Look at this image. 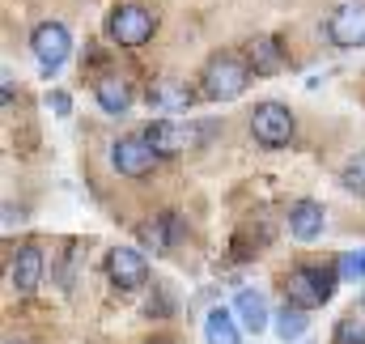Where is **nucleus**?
I'll list each match as a JSON object with an SVG mask.
<instances>
[{
    "label": "nucleus",
    "mask_w": 365,
    "mask_h": 344,
    "mask_svg": "<svg viewBox=\"0 0 365 344\" xmlns=\"http://www.w3.org/2000/svg\"><path fill=\"white\" fill-rule=\"evenodd\" d=\"M323 230H327V208L319 200H297L289 208V234L297 243H314V238H323Z\"/></svg>",
    "instance_id": "9d476101"
},
{
    "label": "nucleus",
    "mask_w": 365,
    "mask_h": 344,
    "mask_svg": "<svg viewBox=\"0 0 365 344\" xmlns=\"http://www.w3.org/2000/svg\"><path fill=\"white\" fill-rule=\"evenodd\" d=\"M336 268H340V280H365V247L336 256Z\"/></svg>",
    "instance_id": "a211bd4d"
},
{
    "label": "nucleus",
    "mask_w": 365,
    "mask_h": 344,
    "mask_svg": "<svg viewBox=\"0 0 365 344\" xmlns=\"http://www.w3.org/2000/svg\"><path fill=\"white\" fill-rule=\"evenodd\" d=\"M234 315H238V323H242L247 336H259L272 323V310H268V302H264L259 289H238L234 293Z\"/></svg>",
    "instance_id": "9b49d317"
},
{
    "label": "nucleus",
    "mask_w": 365,
    "mask_h": 344,
    "mask_svg": "<svg viewBox=\"0 0 365 344\" xmlns=\"http://www.w3.org/2000/svg\"><path fill=\"white\" fill-rule=\"evenodd\" d=\"M158 162L162 158L149 149L145 136H119L110 145V166H115V174H123V178H145V174L158 171Z\"/></svg>",
    "instance_id": "423d86ee"
},
{
    "label": "nucleus",
    "mask_w": 365,
    "mask_h": 344,
    "mask_svg": "<svg viewBox=\"0 0 365 344\" xmlns=\"http://www.w3.org/2000/svg\"><path fill=\"white\" fill-rule=\"evenodd\" d=\"M251 77H255L251 60H242L234 51H217L204 64V73H200V93L212 98V102H225V98H238L242 89L251 86Z\"/></svg>",
    "instance_id": "f03ea898"
},
{
    "label": "nucleus",
    "mask_w": 365,
    "mask_h": 344,
    "mask_svg": "<svg viewBox=\"0 0 365 344\" xmlns=\"http://www.w3.org/2000/svg\"><path fill=\"white\" fill-rule=\"evenodd\" d=\"M272 328L284 344H297L310 332V310H302V306H293V302H280V310L272 315Z\"/></svg>",
    "instance_id": "dca6fc26"
},
{
    "label": "nucleus",
    "mask_w": 365,
    "mask_h": 344,
    "mask_svg": "<svg viewBox=\"0 0 365 344\" xmlns=\"http://www.w3.org/2000/svg\"><path fill=\"white\" fill-rule=\"evenodd\" d=\"M247 60H251V69L259 77H276L284 69V51H280V43H276L272 34H255L247 43Z\"/></svg>",
    "instance_id": "4468645a"
},
{
    "label": "nucleus",
    "mask_w": 365,
    "mask_h": 344,
    "mask_svg": "<svg viewBox=\"0 0 365 344\" xmlns=\"http://www.w3.org/2000/svg\"><path fill=\"white\" fill-rule=\"evenodd\" d=\"M242 323H238V315H230V310H208L204 315V344H242Z\"/></svg>",
    "instance_id": "2eb2a0df"
},
{
    "label": "nucleus",
    "mask_w": 365,
    "mask_h": 344,
    "mask_svg": "<svg viewBox=\"0 0 365 344\" xmlns=\"http://www.w3.org/2000/svg\"><path fill=\"white\" fill-rule=\"evenodd\" d=\"M149 344H175V340H149Z\"/></svg>",
    "instance_id": "b1692460"
},
{
    "label": "nucleus",
    "mask_w": 365,
    "mask_h": 344,
    "mask_svg": "<svg viewBox=\"0 0 365 344\" xmlns=\"http://www.w3.org/2000/svg\"><path fill=\"white\" fill-rule=\"evenodd\" d=\"M145 102L149 106H162V111H187L195 102V93H191V86H182V81H153L149 93H145Z\"/></svg>",
    "instance_id": "f3484780"
},
{
    "label": "nucleus",
    "mask_w": 365,
    "mask_h": 344,
    "mask_svg": "<svg viewBox=\"0 0 365 344\" xmlns=\"http://www.w3.org/2000/svg\"><path fill=\"white\" fill-rule=\"evenodd\" d=\"M140 136L149 141V149H153L162 162L179 158V153H182V141H187V136H182V128L175 123V119H153L149 128H140Z\"/></svg>",
    "instance_id": "f8f14e48"
},
{
    "label": "nucleus",
    "mask_w": 365,
    "mask_h": 344,
    "mask_svg": "<svg viewBox=\"0 0 365 344\" xmlns=\"http://www.w3.org/2000/svg\"><path fill=\"white\" fill-rule=\"evenodd\" d=\"M106 276L119 293H132V289H145L149 285V259L140 256L136 247H115L106 251Z\"/></svg>",
    "instance_id": "0eeeda50"
},
{
    "label": "nucleus",
    "mask_w": 365,
    "mask_h": 344,
    "mask_svg": "<svg viewBox=\"0 0 365 344\" xmlns=\"http://www.w3.org/2000/svg\"><path fill=\"white\" fill-rule=\"evenodd\" d=\"M51 106H56V115H68V93L56 89V93H51Z\"/></svg>",
    "instance_id": "5701e85b"
},
{
    "label": "nucleus",
    "mask_w": 365,
    "mask_h": 344,
    "mask_svg": "<svg viewBox=\"0 0 365 344\" xmlns=\"http://www.w3.org/2000/svg\"><path fill=\"white\" fill-rule=\"evenodd\" d=\"M43 272H47V256H43L38 243H26V247L13 256V263H9V280H13L17 293H34L38 280H43Z\"/></svg>",
    "instance_id": "1a4fd4ad"
},
{
    "label": "nucleus",
    "mask_w": 365,
    "mask_h": 344,
    "mask_svg": "<svg viewBox=\"0 0 365 344\" xmlns=\"http://www.w3.org/2000/svg\"><path fill=\"white\" fill-rule=\"evenodd\" d=\"M158 30V17L145 9V4H119L106 21V34L119 43V47H145Z\"/></svg>",
    "instance_id": "39448f33"
},
{
    "label": "nucleus",
    "mask_w": 365,
    "mask_h": 344,
    "mask_svg": "<svg viewBox=\"0 0 365 344\" xmlns=\"http://www.w3.org/2000/svg\"><path fill=\"white\" fill-rule=\"evenodd\" d=\"M340 183L349 187V191H357V196H365V153L361 158H353L344 171H340Z\"/></svg>",
    "instance_id": "412c9836"
},
{
    "label": "nucleus",
    "mask_w": 365,
    "mask_h": 344,
    "mask_svg": "<svg viewBox=\"0 0 365 344\" xmlns=\"http://www.w3.org/2000/svg\"><path fill=\"white\" fill-rule=\"evenodd\" d=\"M327 39L336 47H365V4L349 0L327 17Z\"/></svg>",
    "instance_id": "6e6552de"
},
{
    "label": "nucleus",
    "mask_w": 365,
    "mask_h": 344,
    "mask_svg": "<svg viewBox=\"0 0 365 344\" xmlns=\"http://www.w3.org/2000/svg\"><path fill=\"white\" fill-rule=\"evenodd\" d=\"M9 344H26V340H9Z\"/></svg>",
    "instance_id": "393cba45"
},
{
    "label": "nucleus",
    "mask_w": 365,
    "mask_h": 344,
    "mask_svg": "<svg viewBox=\"0 0 365 344\" xmlns=\"http://www.w3.org/2000/svg\"><path fill=\"white\" fill-rule=\"evenodd\" d=\"M297 132V119L284 102H259L251 111V136L259 149H284Z\"/></svg>",
    "instance_id": "7ed1b4c3"
},
{
    "label": "nucleus",
    "mask_w": 365,
    "mask_h": 344,
    "mask_svg": "<svg viewBox=\"0 0 365 344\" xmlns=\"http://www.w3.org/2000/svg\"><path fill=\"white\" fill-rule=\"evenodd\" d=\"M30 51H34V60L43 64L47 77L60 73L64 60L73 56V34H68V26H64V21H38V26L30 30Z\"/></svg>",
    "instance_id": "20e7f679"
},
{
    "label": "nucleus",
    "mask_w": 365,
    "mask_h": 344,
    "mask_svg": "<svg viewBox=\"0 0 365 344\" xmlns=\"http://www.w3.org/2000/svg\"><path fill=\"white\" fill-rule=\"evenodd\" d=\"M81 251H86V243H77V238H73V243H64V259H60V272H56V280H60L64 289L73 285V263H77Z\"/></svg>",
    "instance_id": "aec40b11"
},
{
    "label": "nucleus",
    "mask_w": 365,
    "mask_h": 344,
    "mask_svg": "<svg viewBox=\"0 0 365 344\" xmlns=\"http://www.w3.org/2000/svg\"><path fill=\"white\" fill-rule=\"evenodd\" d=\"M93 98H98V106H102L106 115H123V111L132 106V86H128L119 73H102V77L93 81Z\"/></svg>",
    "instance_id": "ddd939ff"
},
{
    "label": "nucleus",
    "mask_w": 365,
    "mask_h": 344,
    "mask_svg": "<svg viewBox=\"0 0 365 344\" xmlns=\"http://www.w3.org/2000/svg\"><path fill=\"white\" fill-rule=\"evenodd\" d=\"M145 315H149V319H153V315H158V319H166V315H175V302H170V289H158V302L149 298V306H145Z\"/></svg>",
    "instance_id": "4be33fe9"
},
{
    "label": "nucleus",
    "mask_w": 365,
    "mask_h": 344,
    "mask_svg": "<svg viewBox=\"0 0 365 344\" xmlns=\"http://www.w3.org/2000/svg\"><path fill=\"white\" fill-rule=\"evenodd\" d=\"M336 285H340L336 259H331V263H302V268H293L289 276H280L284 302H293V306H302V310H319L323 302H331Z\"/></svg>",
    "instance_id": "f257e3e1"
},
{
    "label": "nucleus",
    "mask_w": 365,
    "mask_h": 344,
    "mask_svg": "<svg viewBox=\"0 0 365 344\" xmlns=\"http://www.w3.org/2000/svg\"><path fill=\"white\" fill-rule=\"evenodd\" d=\"M331 344H365V323L361 319H340L336 323V332H331Z\"/></svg>",
    "instance_id": "6ab92c4d"
}]
</instances>
